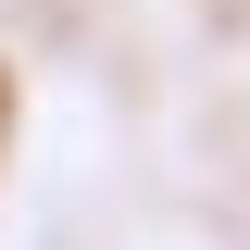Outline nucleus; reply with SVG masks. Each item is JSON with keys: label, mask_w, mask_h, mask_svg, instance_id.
I'll use <instances>...</instances> for the list:
<instances>
[{"label": "nucleus", "mask_w": 250, "mask_h": 250, "mask_svg": "<svg viewBox=\"0 0 250 250\" xmlns=\"http://www.w3.org/2000/svg\"><path fill=\"white\" fill-rule=\"evenodd\" d=\"M0 113H13V88H0Z\"/></svg>", "instance_id": "f257e3e1"}]
</instances>
